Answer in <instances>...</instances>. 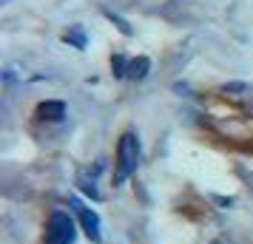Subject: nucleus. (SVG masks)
I'll return each instance as SVG.
<instances>
[{"instance_id":"obj_1","label":"nucleus","mask_w":253,"mask_h":244,"mask_svg":"<svg viewBox=\"0 0 253 244\" xmlns=\"http://www.w3.org/2000/svg\"><path fill=\"white\" fill-rule=\"evenodd\" d=\"M139 165V139L134 131H128L120 137L117 145V171H114V185H123L128 176L137 171Z\"/></svg>"},{"instance_id":"obj_2","label":"nucleus","mask_w":253,"mask_h":244,"mask_svg":"<svg viewBox=\"0 0 253 244\" xmlns=\"http://www.w3.org/2000/svg\"><path fill=\"white\" fill-rule=\"evenodd\" d=\"M74 219H71L69 213H51V219H48V227H46V242L43 244H74Z\"/></svg>"},{"instance_id":"obj_3","label":"nucleus","mask_w":253,"mask_h":244,"mask_svg":"<svg viewBox=\"0 0 253 244\" xmlns=\"http://www.w3.org/2000/svg\"><path fill=\"white\" fill-rule=\"evenodd\" d=\"M71 208L77 210V216H80V224H83V230H85V236H88L94 244L103 242V233H100V216H97L91 208H83L77 199H71Z\"/></svg>"},{"instance_id":"obj_4","label":"nucleus","mask_w":253,"mask_h":244,"mask_svg":"<svg viewBox=\"0 0 253 244\" xmlns=\"http://www.w3.org/2000/svg\"><path fill=\"white\" fill-rule=\"evenodd\" d=\"M37 116L40 119H51V122H57L66 116V105L57 103V100H48V103H40L37 105Z\"/></svg>"},{"instance_id":"obj_5","label":"nucleus","mask_w":253,"mask_h":244,"mask_svg":"<svg viewBox=\"0 0 253 244\" xmlns=\"http://www.w3.org/2000/svg\"><path fill=\"white\" fill-rule=\"evenodd\" d=\"M148 69H151V60L148 57H137V60H128V74L131 80H145L148 77Z\"/></svg>"},{"instance_id":"obj_6","label":"nucleus","mask_w":253,"mask_h":244,"mask_svg":"<svg viewBox=\"0 0 253 244\" xmlns=\"http://www.w3.org/2000/svg\"><path fill=\"white\" fill-rule=\"evenodd\" d=\"M77 185H80V190L85 193V196H91V199H100V190H97V185H94V176H88V174H80V176H77Z\"/></svg>"},{"instance_id":"obj_7","label":"nucleus","mask_w":253,"mask_h":244,"mask_svg":"<svg viewBox=\"0 0 253 244\" xmlns=\"http://www.w3.org/2000/svg\"><path fill=\"white\" fill-rule=\"evenodd\" d=\"M66 43H74L77 48H85V32H83V26H74V29H69Z\"/></svg>"},{"instance_id":"obj_8","label":"nucleus","mask_w":253,"mask_h":244,"mask_svg":"<svg viewBox=\"0 0 253 244\" xmlns=\"http://www.w3.org/2000/svg\"><path fill=\"white\" fill-rule=\"evenodd\" d=\"M111 66H114L117 77H126V74H128V60L126 57H114V60H111Z\"/></svg>"},{"instance_id":"obj_9","label":"nucleus","mask_w":253,"mask_h":244,"mask_svg":"<svg viewBox=\"0 0 253 244\" xmlns=\"http://www.w3.org/2000/svg\"><path fill=\"white\" fill-rule=\"evenodd\" d=\"M3 3H9V0H3Z\"/></svg>"}]
</instances>
